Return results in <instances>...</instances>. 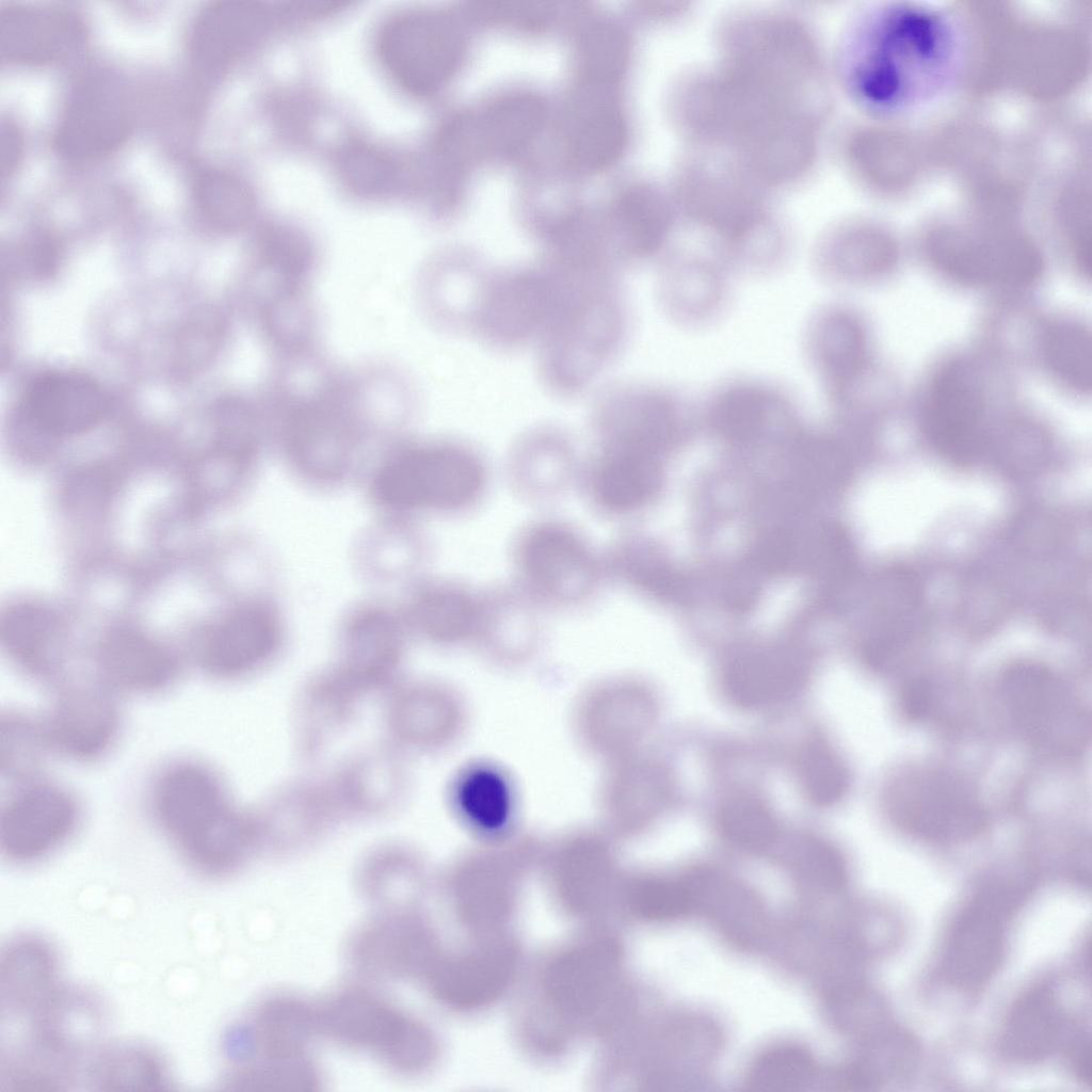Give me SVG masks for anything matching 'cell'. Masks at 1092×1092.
Masks as SVG:
<instances>
[{"instance_id":"1","label":"cell","mask_w":1092,"mask_h":1092,"mask_svg":"<svg viewBox=\"0 0 1092 1092\" xmlns=\"http://www.w3.org/2000/svg\"><path fill=\"white\" fill-rule=\"evenodd\" d=\"M262 408L288 459L321 480L350 468L380 418L365 370L339 371L318 351L275 359Z\"/></svg>"},{"instance_id":"2","label":"cell","mask_w":1092,"mask_h":1092,"mask_svg":"<svg viewBox=\"0 0 1092 1092\" xmlns=\"http://www.w3.org/2000/svg\"><path fill=\"white\" fill-rule=\"evenodd\" d=\"M150 807L181 856L204 874L232 873L262 846L256 812L235 805L220 776L202 762L165 767L151 787Z\"/></svg>"},{"instance_id":"3","label":"cell","mask_w":1092,"mask_h":1092,"mask_svg":"<svg viewBox=\"0 0 1092 1092\" xmlns=\"http://www.w3.org/2000/svg\"><path fill=\"white\" fill-rule=\"evenodd\" d=\"M856 66V86L880 110H900L936 93L956 61V37L940 14L894 7L867 33Z\"/></svg>"},{"instance_id":"4","label":"cell","mask_w":1092,"mask_h":1092,"mask_svg":"<svg viewBox=\"0 0 1092 1092\" xmlns=\"http://www.w3.org/2000/svg\"><path fill=\"white\" fill-rule=\"evenodd\" d=\"M605 273L569 272L537 339L546 381L562 392L585 386L616 352L625 316Z\"/></svg>"},{"instance_id":"5","label":"cell","mask_w":1092,"mask_h":1092,"mask_svg":"<svg viewBox=\"0 0 1092 1092\" xmlns=\"http://www.w3.org/2000/svg\"><path fill=\"white\" fill-rule=\"evenodd\" d=\"M722 69L781 95L817 103L821 67L814 42L793 19L756 14L723 33Z\"/></svg>"},{"instance_id":"6","label":"cell","mask_w":1092,"mask_h":1092,"mask_svg":"<svg viewBox=\"0 0 1092 1092\" xmlns=\"http://www.w3.org/2000/svg\"><path fill=\"white\" fill-rule=\"evenodd\" d=\"M483 484V469L466 450L450 444L402 447L375 470L371 493L394 512L453 510L472 501Z\"/></svg>"},{"instance_id":"7","label":"cell","mask_w":1092,"mask_h":1092,"mask_svg":"<svg viewBox=\"0 0 1092 1092\" xmlns=\"http://www.w3.org/2000/svg\"><path fill=\"white\" fill-rule=\"evenodd\" d=\"M318 1012L321 1032L372 1051L397 1071L421 1072L436 1057V1041L424 1025L369 993L346 992Z\"/></svg>"},{"instance_id":"8","label":"cell","mask_w":1092,"mask_h":1092,"mask_svg":"<svg viewBox=\"0 0 1092 1092\" xmlns=\"http://www.w3.org/2000/svg\"><path fill=\"white\" fill-rule=\"evenodd\" d=\"M1006 711L1032 745L1056 755L1073 754L1086 743L1089 718L1066 682L1048 668L1023 662L1000 680Z\"/></svg>"},{"instance_id":"9","label":"cell","mask_w":1092,"mask_h":1092,"mask_svg":"<svg viewBox=\"0 0 1092 1092\" xmlns=\"http://www.w3.org/2000/svg\"><path fill=\"white\" fill-rule=\"evenodd\" d=\"M1023 895L1013 879L986 881L957 916L941 959V975L951 986L971 990L986 982L1000 963L1006 926Z\"/></svg>"},{"instance_id":"10","label":"cell","mask_w":1092,"mask_h":1092,"mask_svg":"<svg viewBox=\"0 0 1092 1092\" xmlns=\"http://www.w3.org/2000/svg\"><path fill=\"white\" fill-rule=\"evenodd\" d=\"M133 107L124 80L108 68L84 71L70 87L54 133L60 156L91 162L114 151L127 138Z\"/></svg>"},{"instance_id":"11","label":"cell","mask_w":1092,"mask_h":1092,"mask_svg":"<svg viewBox=\"0 0 1092 1092\" xmlns=\"http://www.w3.org/2000/svg\"><path fill=\"white\" fill-rule=\"evenodd\" d=\"M378 47L391 77L406 91L425 95L453 76L465 42L451 15L418 11L390 19L380 32Z\"/></svg>"},{"instance_id":"12","label":"cell","mask_w":1092,"mask_h":1092,"mask_svg":"<svg viewBox=\"0 0 1092 1092\" xmlns=\"http://www.w3.org/2000/svg\"><path fill=\"white\" fill-rule=\"evenodd\" d=\"M887 809L901 829L931 840L970 838L986 820L969 785L935 769H917L898 776L887 792Z\"/></svg>"},{"instance_id":"13","label":"cell","mask_w":1092,"mask_h":1092,"mask_svg":"<svg viewBox=\"0 0 1092 1092\" xmlns=\"http://www.w3.org/2000/svg\"><path fill=\"white\" fill-rule=\"evenodd\" d=\"M558 293L553 264L509 269L483 286L472 321L481 337L494 346L513 347L539 339Z\"/></svg>"},{"instance_id":"14","label":"cell","mask_w":1092,"mask_h":1092,"mask_svg":"<svg viewBox=\"0 0 1092 1092\" xmlns=\"http://www.w3.org/2000/svg\"><path fill=\"white\" fill-rule=\"evenodd\" d=\"M79 821V805L67 789L36 778L19 783L2 806L1 852L13 863L39 862L69 840Z\"/></svg>"},{"instance_id":"15","label":"cell","mask_w":1092,"mask_h":1092,"mask_svg":"<svg viewBox=\"0 0 1092 1092\" xmlns=\"http://www.w3.org/2000/svg\"><path fill=\"white\" fill-rule=\"evenodd\" d=\"M282 639L275 610L266 603H245L207 626L197 640L196 661L212 678H244L272 661Z\"/></svg>"},{"instance_id":"16","label":"cell","mask_w":1092,"mask_h":1092,"mask_svg":"<svg viewBox=\"0 0 1092 1092\" xmlns=\"http://www.w3.org/2000/svg\"><path fill=\"white\" fill-rule=\"evenodd\" d=\"M984 396L966 360L947 363L934 376L924 410V431L933 449L956 463L978 453L983 439Z\"/></svg>"},{"instance_id":"17","label":"cell","mask_w":1092,"mask_h":1092,"mask_svg":"<svg viewBox=\"0 0 1092 1092\" xmlns=\"http://www.w3.org/2000/svg\"><path fill=\"white\" fill-rule=\"evenodd\" d=\"M107 687H63L41 720L50 750L77 761H93L114 745L121 727L116 702Z\"/></svg>"},{"instance_id":"18","label":"cell","mask_w":1092,"mask_h":1092,"mask_svg":"<svg viewBox=\"0 0 1092 1092\" xmlns=\"http://www.w3.org/2000/svg\"><path fill=\"white\" fill-rule=\"evenodd\" d=\"M929 253L940 271L966 286H1025L1043 269L1039 252L1016 238L974 240L943 234Z\"/></svg>"},{"instance_id":"19","label":"cell","mask_w":1092,"mask_h":1092,"mask_svg":"<svg viewBox=\"0 0 1092 1092\" xmlns=\"http://www.w3.org/2000/svg\"><path fill=\"white\" fill-rule=\"evenodd\" d=\"M252 260L255 318L310 298L319 258L301 230L287 225L264 226L254 242Z\"/></svg>"},{"instance_id":"20","label":"cell","mask_w":1092,"mask_h":1092,"mask_svg":"<svg viewBox=\"0 0 1092 1092\" xmlns=\"http://www.w3.org/2000/svg\"><path fill=\"white\" fill-rule=\"evenodd\" d=\"M429 926L410 910L389 911L355 937L352 958L367 976L401 980L425 975L436 957Z\"/></svg>"},{"instance_id":"21","label":"cell","mask_w":1092,"mask_h":1092,"mask_svg":"<svg viewBox=\"0 0 1092 1092\" xmlns=\"http://www.w3.org/2000/svg\"><path fill=\"white\" fill-rule=\"evenodd\" d=\"M86 41L83 20L67 9L9 4L0 11V51L3 60L27 66L64 62Z\"/></svg>"},{"instance_id":"22","label":"cell","mask_w":1092,"mask_h":1092,"mask_svg":"<svg viewBox=\"0 0 1092 1092\" xmlns=\"http://www.w3.org/2000/svg\"><path fill=\"white\" fill-rule=\"evenodd\" d=\"M615 86L578 81L566 112L565 147L575 167L604 171L624 151L627 125Z\"/></svg>"},{"instance_id":"23","label":"cell","mask_w":1092,"mask_h":1092,"mask_svg":"<svg viewBox=\"0 0 1092 1092\" xmlns=\"http://www.w3.org/2000/svg\"><path fill=\"white\" fill-rule=\"evenodd\" d=\"M319 1029V1012L298 999L283 997L263 1003L251 1021L232 1027L225 1050L234 1066L263 1059L305 1055Z\"/></svg>"},{"instance_id":"24","label":"cell","mask_w":1092,"mask_h":1092,"mask_svg":"<svg viewBox=\"0 0 1092 1092\" xmlns=\"http://www.w3.org/2000/svg\"><path fill=\"white\" fill-rule=\"evenodd\" d=\"M107 398L92 379L52 373L36 379L26 390L20 414L28 427L49 437L84 433L102 419Z\"/></svg>"},{"instance_id":"25","label":"cell","mask_w":1092,"mask_h":1092,"mask_svg":"<svg viewBox=\"0 0 1092 1092\" xmlns=\"http://www.w3.org/2000/svg\"><path fill=\"white\" fill-rule=\"evenodd\" d=\"M545 107L529 93L504 95L478 113L453 119L457 145L468 161L481 156L510 157L523 151L539 134Z\"/></svg>"},{"instance_id":"26","label":"cell","mask_w":1092,"mask_h":1092,"mask_svg":"<svg viewBox=\"0 0 1092 1092\" xmlns=\"http://www.w3.org/2000/svg\"><path fill=\"white\" fill-rule=\"evenodd\" d=\"M341 661L335 667L360 693L387 686L399 669L403 632L399 620L379 607L364 608L347 622Z\"/></svg>"},{"instance_id":"27","label":"cell","mask_w":1092,"mask_h":1092,"mask_svg":"<svg viewBox=\"0 0 1092 1092\" xmlns=\"http://www.w3.org/2000/svg\"><path fill=\"white\" fill-rule=\"evenodd\" d=\"M96 670L100 684L111 691L151 694L174 684L179 660L166 645L143 631L119 628L100 641Z\"/></svg>"},{"instance_id":"28","label":"cell","mask_w":1092,"mask_h":1092,"mask_svg":"<svg viewBox=\"0 0 1092 1092\" xmlns=\"http://www.w3.org/2000/svg\"><path fill=\"white\" fill-rule=\"evenodd\" d=\"M807 352L826 396L837 406L849 399L868 363V343L860 319L842 308L820 311L807 333Z\"/></svg>"},{"instance_id":"29","label":"cell","mask_w":1092,"mask_h":1092,"mask_svg":"<svg viewBox=\"0 0 1092 1092\" xmlns=\"http://www.w3.org/2000/svg\"><path fill=\"white\" fill-rule=\"evenodd\" d=\"M59 959L43 936L19 933L2 947L0 1006L10 1024L26 1018L59 985Z\"/></svg>"},{"instance_id":"30","label":"cell","mask_w":1092,"mask_h":1092,"mask_svg":"<svg viewBox=\"0 0 1092 1092\" xmlns=\"http://www.w3.org/2000/svg\"><path fill=\"white\" fill-rule=\"evenodd\" d=\"M256 814L262 845L292 848L322 836L341 812L331 786L302 781L276 790Z\"/></svg>"},{"instance_id":"31","label":"cell","mask_w":1092,"mask_h":1092,"mask_svg":"<svg viewBox=\"0 0 1092 1092\" xmlns=\"http://www.w3.org/2000/svg\"><path fill=\"white\" fill-rule=\"evenodd\" d=\"M341 813L380 816L394 809L408 787L406 770L392 749H372L353 755L331 786Z\"/></svg>"},{"instance_id":"32","label":"cell","mask_w":1092,"mask_h":1092,"mask_svg":"<svg viewBox=\"0 0 1092 1092\" xmlns=\"http://www.w3.org/2000/svg\"><path fill=\"white\" fill-rule=\"evenodd\" d=\"M523 562L529 577L548 594L573 599L591 588L594 561L581 541L556 525L533 530L523 548Z\"/></svg>"},{"instance_id":"33","label":"cell","mask_w":1092,"mask_h":1092,"mask_svg":"<svg viewBox=\"0 0 1092 1092\" xmlns=\"http://www.w3.org/2000/svg\"><path fill=\"white\" fill-rule=\"evenodd\" d=\"M262 13L251 2L218 1L196 16L189 34L188 52L199 77L220 74L250 45Z\"/></svg>"},{"instance_id":"34","label":"cell","mask_w":1092,"mask_h":1092,"mask_svg":"<svg viewBox=\"0 0 1092 1092\" xmlns=\"http://www.w3.org/2000/svg\"><path fill=\"white\" fill-rule=\"evenodd\" d=\"M1065 1021L1054 990L1040 984L1025 992L1010 1009L999 1048L1005 1057L1031 1063L1062 1048L1067 1037Z\"/></svg>"},{"instance_id":"35","label":"cell","mask_w":1092,"mask_h":1092,"mask_svg":"<svg viewBox=\"0 0 1092 1092\" xmlns=\"http://www.w3.org/2000/svg\"><path fill=\"white\" fill-rule=\"evenodd\" d=\"M713 429L734 441H748L770 427L788 423L793 405L781 391L758 382H738L723 387L708 406Z\"/></svg>"},{"instance_id":"36","label":"cell","mask_w":1092,"mask_h":1092,"mask_svg":"<svg viewBox=\"0 0 1092 1092\" xmlns=\"http://www.w3.org/2000/svg\"><path fill=\"white\" fill-rule=\"evenodd\" d=\"M82 1082L97 1091H161L171 1089L164 1057L139 1041L102 1043L86 1061Z\"/></svg>"},{"instance_id":"37","label":"cell","mask_w":1092,"mask_h":1092,"mask_svg":"<svg viewBox=\"0 0 1092 1092\" xmlns=\"http://www.w3.org/2000/svg\"><path fill=\"white\" fill-rule=\"evenodd\" d=\"M55 619L38 605L12 608L2 620L5 649L25 673L42 681H54L63 672L64 657Z\"/></svg>"},{"instance_id":"38","label":"cell","mask_w":1092,"mask_h":1092,"mask_svg":"<svg viewBox=\"0 0 1092 1092\" xmlns=\"http://www.w3.org/2000/svg\"><path fill=\"white\" fill-rule=\"evenodd\" d=\"M360 692L336 669L310 678L299 694L298 729L302 746L312 754L353 716Z\"/></svg>"},{"instance_id":"39","label":"cell","mask_w":1092,"mask_h":1092,"mask_svg":"<svg viewBox=\"0 0 1092 1092\" xmlns=\"http://www.w3.org/2000/svg\"><path fill=\"white\" fill-rule=\"evenodd\" d=\"M671 228V212L664 198L654 189L636 186L616 202L613 229L616 251L626 259H644L664 244Z\"/></svg>"},{"instance_id":"40","label":"cell","mask_w":1092,"mask_h":1092,"mask_svg":"<svg viewBox=\"0 0 1092 1092\" xmlns=\"http://www.w3.org/2000/svg\"><path fill=\"white\" fill-rule=\"evenodd\" d=\"M447 703L435 688L407 684L396 690L386 706L385 722L395 745L424 750L443 740Z\"/></svg>"},{"instance_id":"41","label":"cell","mask_w":1092,"mask_h":1092,"mask_svg":"<svg viewBox=\"0 0 1092 1092\" xmlns=\"http://www.w3.org/2000/svg\"><path fill=\"white\" fill-rule=\"evenodd\" d=\"M803 678L802 668L791 659L756 655L732 662L724 673L723 687L733 703L752 708L787 698Z\"/></svg>"},{"instance_id":"42","label":"cell","mask_w":1092,"mask_h":1092,"mask_svg":"<svg viewBox=\"0 0 1092 1092\" xmlns=\"http://www.w3.org/2000/svg\"><path fill=\"white\" fill-rule=\"evenodd\" d=\"M594 477L599 501L622 512L641 504L656 484L655 454L632 449L604 448Z\"/></svg>"},{"instance_id":"43","label":"cell","mask_w":1092,"mask_h":1092,"mask_svg":"<svg viewBox=\"0 0 1092 1092\" xmlns=\"http://www.w3.org/2000/svg\"><path fill=\"white\" fill-rule=\"evenodd\" d=\"M896 261L892 243L868 229L851 228L823 240L818 262L823 274L844 279H868L889 271Z\"/></svg>"},{"instance_id":"44","label":"cell","mask_w":1092,"mask_h":1092,"mask_svg":"<svg viewBox=\"0 0 1092 1092\" xmlns=\"http://www.w3.org/2000/svg\"><path fill=\"white\" fill-rule=\"evenodd\" d=\"M420 867L410 850L379 848L363 863L360 882L367 896L389 911L410 910L420 887Z\"/></svg>"},{"instance_id":"45","label":"cell","mask_w":1092,"mask_h":1092,"mask_svg":"<svg viewBox=\"0 0 1092 1092\" xmlns=\"http://www.w3.org/2000/svg\"><path fill=\"white\" fill-rule=\"evenodd\" d=\"M478 608L466 594L448 588H432L418 594L410 610L413 625L425 637L450 642L472 631Z\"/></svg>"},{"instance_id":"46","label":"cell","mask_w":1092,"mask_h":1092,"mask_svg":"<svg viewBox=\"0 0 1092 1092\" xmlns=\"http://www.w3.org/2000/svg\"><path fill=\"white\" fill-rule=\"evenodd\" d=\"M192 199L197 212L212 227L234 231L243 227L253 213V200L244 184L234 176L213 168L196 173Z\"/></svg>"},{"instance_id":"47","label":"cell","mask_w":1092,"mask_h":1092,"mask_svg":"<svg viewBox=\"0 0 1092 1092\" xmlns=\"http://www.w3.org/2000/svg\"><path fill=\"white\" fill-rule=\"evenodd\" d=\"M1041 350L1048 369L1065 385L1080 392L1091 389V336L1073 320H1059L1044 331Z\"/></svg>"},{"instance_id":"48","label":"cell","mask_w":1092,"mask_h":1092,"mask_svg":"<svg viewBox=\"0 0 1092 1092\" xmlns=\"http://www.w3.org/2000/svg\"><path fill=\"white\" fill-rule=\"evenodd\" d=\"M628 55L629 42L622 28L607 21L591 23L577 43L578 81L615 86Z\"/></svg>"},{"instance_id":"49","label":"cell","mask_w":1092,"mask_h":1092,"mask_svg":"<svg viewBox=\"0 0 1092 1092\" xmlns=\"http://www.w3.org/2000/svg\"><path fill=\"white\" fill-rule=\"evenodd\" d=\"M665 287L670 308L686 320L705 319L717 309L724 295L719 270L702 261L673 264Z\"/></svg>"},{"instance_id":"50","label":"cell","mask_w":1092,"mask_h":1092,"mask_svg":"<svg viewBox=\"0 0 1092 1092\" xmlns=\"http://www.w3.org/2000/svg\"><path fill=\"white\" fill-rule=\"evenodd\" d=\"M0 737L2 776L17 783L35 778L46 752L50 750L42 721L23 712H3Z\"/></svg>"},{"instance_id":"51","label":"cell","mask_w":1092,"mask_h":1092,"mask_svg":"<svg viewBox=\"0 0 1092 1092\" xmlns=\"http://www.w3.org/2000/svg\"><path fill=\"white\" fill-rule=\"evenodd\" d=\"M225 1083L230 1089L254 1091H310L319 1089L320 1076L304 1055L263 1059L231 1067Z\"/></svg>"},{"instance_id":"52","label":"cell","mask_w":1092,"mask_h":1092,"mask_svg":"<svg viewBox=\"0 0 1092 1092\" xmlns=\"http://www.w3.org/2000/svg\"><path fill=\"white\" fill-rule=\"evenodd\" d=\"M814 1072L809 1054L798 1046L782 1045L756 1059L748 1076V1086L757 1091H790L805 1085Z\"/></svg>"},{"instance_id":"53","label":"cell","mask_w":1092,"mask_h":1092,"mask_svg":"<svg viewBox=\"0 0 1092 1092\" xmlns=\"http://www.w3.org/2000/svg\"><path fill=\"white\" fill-rule=\"evenodd\" d=\"M718 824L724 837L745 848H761L776 833L775 822L766 806L745 796L730 798L721 805Z\"/></svg>"},{"instance_id":"54","label":"cell","mask_w":1092,"mask_h":1092,"mask_svg":"<svg viewBox=\"0 0 1092 1092\" xmlns=\"http://www.w3.org/2000/svg\"><path fill=\"white\" fill-rule=\"evenodd\" d=\"M455 801L461 810L484 828H497L508 814V794L501 780L489 771H477L460 780Z\"/></svg>"},{"instance_id":"55","label":"cell","mask_w":1092,"mask_h":1092,"mask_svg":"<svg viewBox=\"0 0 1092 1092\" xmlns=\"http://www.w3.org/2000/svg\"><path fill=\"white\" fill-rule=\"evenodd\" d=\"M800 776L806 796L817 805L837 802L848 787V772L839 758L822 743L809 744L801 757Z\"/></svg>"},{"instance_id":"56","label":"cell","mask_w":1092,"mask_h":1092,"mask_svg":"<svg viewBox=\"0 0 1092 1092\" xmlns=\"http://www.w3.org/2000/svg\"><path fill=\"white\" fill-rule=\"evenodd\" d=\"M632 904L645 918L667 920L686 914L692 905V895L680 882L652 880L637 887Z\"/></svg>"},{"instance_id":"57","label":"cell","mask_w":1092,"mask_h":1092,"mask_svg":"<svg viewBox=\"0 0 1092 1092\" xmlns=\"http://www.w3.org/2000/svg\"><path fill=\"white\" fill-rule=\"evenodd\" d=\"M901 706L910 720L921 721L928 718L934 706V690L931 684L921 678L908 682L902 690Z\"/></svg>"},{"instance_id":"58","label":"cell","mask_w":1092,"mask_h":1092,"mask_svg":"<svg viewBox=\"0 0 1092 1092\" xmlns=\"http://www.w3.org/2000/svg\"><path fill=\"white\" fill-rule=\"evenodd\" d=\"M1067 1063L1081 1082H1091V1055L1089 1039L1082 1032L1070 1034L1062 1046Z\"/></svg>"},{"instance_id":"59","label":"cell","mask_w":1092,"mask_h":1092,"mask_svg":"<svg viewBox=\"0 0 1092 1092\" xmlns=\"http://www.w3.org/2000/svg\"><path fill=\"white\" fill-rule=\"evenodd\" d=\"M0 135V170L1 176L2 178H4L6 176H10L11 173L15 170L16 164L19 160V156L21 155L22 143L17 128L11 123H2Z\"/></svg>"}]
</instances>
